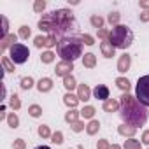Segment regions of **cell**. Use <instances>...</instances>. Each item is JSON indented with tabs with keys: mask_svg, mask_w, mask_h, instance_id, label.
Returning <instances> with one entry per match:
<instances>
[{
	"mask_svg": "<svg viewBox=\"0 0 149 149\" xmlns=\"http://www.w3.org/2000/svg\"><path fill=\"white\" fill-rule=\"evenodd\" d=\"M40 32H47L56 39L68 37V33L77 30V21L68 9H56L49 14H44L39 21Z\"/></svg>",
	"mask_w": 149,
	"mask_h": 149,
	"instance_id": "cell-1",
	"label": "cell"
},
{
	"mask_svg": "<svg viewBox=\"0 0 149 149\" xmlns=\"http://www.w3.org/2000/svg\"><path fill=\"white\" fill-rule=\"evenodd\" d=\"M119 116L125 125L130 126H144L147 121V107L142 105L135 97L130 93H123L119 100Z\"/></svg>",
	"mask_w": 149,
	"mask_h": 149,
	"instance_id": "cell-2",
	"label": "cell"
},
{
	"mask_svg": "<svg viewBox=\"0 0 149 149\" xmlns=\"http://www.w3.org/2000/svg\"><path fill=\"white\" fill-rule=\"evenodd\" d=\"M56 51L63 58V61H72L74 63V60L83 56V40L79 37H76V35L63 37V39L58 40Z\"/></svg>",
	"mask_w": 149,
	"mask_h": 149,
	"instance_id": "cell-3",
	"label": "cell"
},
{
	"mask_svg": "<svg viewBox=\"0 0 149 149\" xmlns=\"http://www.w3.org/2000/svg\"><path fill=\"white\" fill-rule=\"evenodd\" d=\"M109 42L116 49H126L133 42V32L126 25H118L109 32Z\"/></svg>",
	"mask_w": 149,
	"mask_h": 149,
	"instance_id": "cell-4",
	"label": "cell"
},
{
	"mask_svg": "<svg viewBox=\"0 0 149 149\" xmlns=\"http://www.w3.org/2000/svg\"><path fill=\"white\" fill-rule=\"evenodd\" d=\"M135 98H137L142 105L149 107V76L139 77L137 88H135Z\"/></svg>",
	"mask_w": 149,
	"mask_h": 149,
	"instance_id": "cell-5",
	"label": "cell"
},
{
	"mask_svg": "<svg viewBox=\"0 0 149 149\" xmlns=\"http://www.w3.org/2000/svg\"><path fill=\"white\" fill-rule=\"evenodd\" d=\"M9 53H11L13 63H25V61L28 60V56H30L28 47H26L25 44H19V42H16V44L9 49Z\"/></svg>",
	"mask_w": 149,
	"mask_h": 149,
	"instance_id": "cell-6",
	"label": "cell"
},
{
	"mask_svg": "<svg viewBox=\"0 0 149 149\" xmlns=\"http://www.w3.org/2000/svg\"><path fill=\"white\" fill-rule=\"evenodd\" d=\"M33 42H35V47H53L54 44H58V40H56L54 35H47V37L39 35V37H35Z\"/></svg>",
	"mask_w": 149,
	"mask_h": 149,
	"instance_id": "cell-7",
	"label": "cell"
},
{
	"mask_svg": "<svg viewBox=\"0 0 149 149\" xmlns=\"http://www.w3.org/2000/svg\"><path fill=\"white\" fill-rule=\"evenodd\" d=\"M74 70V63L72 61H60L58 65H56V68H54V72H56V76H61V77H67V76H70V72Z\"/></svg>",
	"mask_w": 149,
	"mask_h": 149,
	"instance_id": "cell-8",
	"label": "cell"
},
{
	"mask_svg": "<svg viewBox=\"0 0 149 149\" xmlns=\"http://www.w3.org/2000/svg\"><path fill=\"white\" fill-rule=\"evenodd\" d=\"M93 97L97 98V100H109V88L105 86V84H98L95 90H93Z\"/></svg>",
	"mask_w": 149,
	"mask_h": 149,
	"instance_id": "cell-9",
	"label": "cell"
},
{
	"mask_svg": "<svg viewBox=\"0 0 149 149\" xmlns=\"http://www.w3.org/2000/svg\"><path fill=\"white\" fill-rule=\"evenodd\" d=\"M130 63H132V56H130L128 53L121 54V56H119V61H118V70H119L121 74H125V72L130 68Z\"/></svg>",
	"mask_w": 149,
	"mask_h": 149,
	"instance_id": "cell-10",
	"label": "cell"
},
{
	"mask_svg": "<svg viewBox=\"0 0 149 149\" xmlns=\"http://www.w3.org/2000/svg\"><path fill=\"white\" fill-rule=\"evenodd\" d=\"M91 97V90L88 88V84H79L77 86V98L81 102H88Z\"/></svg>",
	"mask_w": 149,
	"mask_h": 149,
	"instance_id": "cell-11",
	"label": "cell"
},
{
	"mask_svg": "<svg viewBox=\"0 0 149 149\" xmlns=\"http://www.w3.org/2000/svg\"><path fill=\"white\" fill-rule=\"evenodd\" d=\"M100 49H102V54H104L105 58H112L114 53H116V47H114L109 40H104V42L100 44Z\"/></svg>",
	"mask_w": 149,
	"mask_h": 149,
	"instance_id": "cell-12",
	"label": "cell"
},
{
	"mask_svg": "<svg viewBox=\"0 0 149 149\" xmlns=\"http://www.w3.org/2000/svg\"><path fill=\"white\" fill-rule=\"evenodd\" d=\"M16 39H18V37H16L14 33H9L6 39H2V40H0V49H2V51H6L7 47L11 49V47L16 44Z\"/></svg>",
	"mask_w": 149,
	"mask_h": 149,
	"instance_id": "cell-13",
	"label": "cell"
},
{
	"mask_svg": "<svg viewBox=\"0 0 149 149\" xmlns=\"http://www.w3.org/2000/svg\"><path fill=\"white\" fill-rule=\"evenodd\" d=\"M51 88H53V81H51L49 77H44V79H40V81L37 83V90H39L40 93L51 91Z\"/></svg>",
	"mask_w": 149,
	"mask_h": 149,
	"instance_id": "cell-14",
	"label": "cell"
},
{
	"mask_svg": "<svg viewBox=\"0 0 149 149\" xmlns=\"http://www.w3.org/2000/svg\"><path fill=\"white\" fill-rule=\"evenodd\" d=\"M83 65H84L86 68H93V67L97 65V56H95L93 53H86V54L83 56Z\"/></svg>",
	"mask_w": 149,
	"mask_h": 149,
	"instance_id": "cell-15",
	"label": "cell"
},
{
	"mask_svg": "<svg viewBox=\"0 0 149 149\" xmlns=\"http://www.w3.org/2000/svg\"><path fill=\"white\" fill-rule=\"evenodd\" d=\"M118 109H119V102H118V100L109 98V100L104 102V111H105V112H116Z\"/></svg>",
	"mask_w": 149,
	"mask_h": 149,
	"instance_id": "cell-16",
	"label": "cell"
},
{
	"mask_svg": "<svg viewBox=\"0 0 149 149\" xmlns=\"http://www.w3.org/2000/svg\"><path fill=\"white\" fill-rule=\"evenodd\" d=\"M118 132H119L121 135H125V137H133L135 132H137V128H135V126H130V125H121V126L118 128Z\"/></svg>",
	"mask_w": 149,
	"mask_h": 149,
	"instance_id": "cell-17",
	"label": "cell"
},
{
	"mask_svg": "<svg viewBox=\"0 0 149 149\" xmlns=\"http://www.w3.org/2000/svg\"><path fill=\"white\" fill-rule=\"evenodd\" d=\"M79 116H81V111H76V109H72V111H68V112L65 114V121L72 125V123H76V121H79V119H77Z\"/></svg>",
	"mask_w": 149,
	"mask_h": 149,
	"instance_id": "cell-18",
	"label": "cell"
},
{
	"mask_svg": "<svg viewBox=\"0 0 149 149\" xmlns=\"http://www.w3.org/2000/svg\"><path fill=\"white\" fill-rule=\"evenodd\" d=\"M63 102H65V105H68V107H76L77 104H79V98L76 97V95H72V93H67L65 97H63Z\"/></svg>",
	"mask_w": 149,
	"mask_h": 149,
	"instance_id": "cell-19",
	"label": "cell"
},
{
	"mask_svg": "<svg viewBox=\"0 0 149 149\" xmlns=\"http://www.w3.org/2000/svg\"><path fill=\"white\" fill-rule=\"evenodd\" d=\"M63 86L68 90V93L74 90V88H77V84H76V79H74V76L70 74V76H67V77H63Z\"/></svg>",
	"mask_w": 149,
	"mask_h": 149,
	"instance_id": "cell-20",
	"label": "cell"
},
{
	"mask_svg": "<svg viewBox=\"0 0 149 149\" xmlns=\"http://www.w3.org/2000/svg\"><path fill=\"white\" fill-rule=\"evenodd\" d=\"M116 84H118L119 90H123L125 93H128V90H130V81H128L126 77H118V79H116Z\"/></svg>",
	"mask_w": 149,
	"mask_h": 149,
	"instance_id": "cell-21",
	"label": "cell"
},
{
	"mask_svg": "<svg viewBox=\"0 0 149 149\" xmlns=\"http://www.w3.org/2000/svg\"><path fill=\"white\" fill-rule=\"evenodd\" d=\"M98 130H100V123H98L97 119H91V121H90V125L86 126V132H88L90 135H95Z\"/></svg>",
	"mask_w": 149,
	"mask_h": 149,
	"instance_id": "cell-22",
	"label": "cell"
},
{
	"mask_svg": "<svg viewBox=\"0 0 149 149\" xmlns=\"http://www.w3.org/2000/svg\"><path fill=\"white\" fill-rule=\"evenodd\" d=\"M90 21H91V25H93L97 30H102V28H104V18H102V16H97V14H93Z\"/></svg>",
	"mask_w": 149,
	"mask_h": 149,
	"instance_id": "cell-23",
	"label": "cell"
},
{
	"mask_svg": "<svg viewBox=\"0 0 149 149\" xmlns=\"http://www.w3.org/2000/svg\"><path fill=\"white\" fill-rule=\"evenodd\" d=\"M2 67H4V72H14V63H13V60L7 58V56L2 58Z\"/></svg>",
	"mask_w": 149,
	"mask_h": 149,
	"instance_id": "cell-24",
	"label": "cell"
},
{
	"mask_svg": "<svg viewBox=\"0 0 149 149\" xmlns=\"http://www.w3.org/2000/svg\"><path fill=\"white\" fill-rule=\"evenodd\" d=\"M7 123H9L11 128H18V125H19V118L16 116V112H9V114H7Z\"/></svg>",
	"mask_w": 149,
	"mask_h": 149,
	"instance_id": "cell-25",
	"label": "cell"
},
{
	"mask_svg": "<svg viewBox=\"0 0 149 149\" xmlns=\"http://www.w3.org/2000/svg\"><path fill=\"white\" fill-rule=\"evenodd\" d=\"M81 116H83L84 119H91V118L95 116V107H91V105H86V107L81 111Z\"/></svg>",
	"mask_w": 149,
	"mask_h": 149,
	"instance_id": "cell-26",
	"label": "cell"
},
{
	"mask_svg": "<svg viewBox=\"0 0 149 149\" xmlns=\"http://www.w3.org/2000/svg\"><path fill=\"white\" fill-rule=\"evenodd\" d=\"M28 114H30L32 118H39V116L42 114V107H40V105H30V107H28Z\"/></svg>",
	"mask_w": 149,
	"mask_h": 149,
	"instance_id": "cell-27",
	"label": "cell"
},
{
	"mask_svg": "<svg viewBox=\"0 0 149 149\" xmlns=\"http://www.w3.org/2000/svg\"><path fill=\"white\" fill-rule=\"evenodd\" d=\"M125 149H140V142L135 140V139L125 140Z\"/></svg>",
	"mask_w": 149,
	"mask_h": 149,
	"instance_id": "cell-28",
	"label": "cell"
},
{
	"mask_svg": "<svg viewBox=\"0 0 149 149\" xmlns=\"http://www.w3.org/2000/svg\"><path fill=\"white\" fill-rule=\"evenodd\" d=\"M37 132H39V135H40L42 139H47V137H51V135H53V133L49 132V126H46V125H40Z\"/></svg>",
	"mask_w": 149,
	"mask_h": 149,
	"instance_id": "cell-29",
	"label": "cell"
},
{
	"mask_svg": "<svg viewBox=\"0 0 149 149\" xmlns=\"http://www.w3.org/2000/svg\"><path fill=\"white\" fill-rule=\"evenodd\" d=\"M9 35V21L6 16H2V39H6Z\"/></svg>",
	"mask_w": 149,
	"mask_h": 149,
	"instance_id": "cell-30",
	"label": "cell"
},
{
	"mask_svg": "<svg viewBox=\"0 0 149 149\" xmlns=\"http://www.w3.org/2000/svg\"><path fill=\"white\" fill-rule=\"evenodd\" d=\"M40 60H42V63H51L54 60V53L53 51H46V53H42Z\"/></svg>",
	"mask_w": 149,
	"mask_h": 149,
	"instance_id": "cell-31",
	"label": "cell"
},
{
	"mask_svg": "<svg viewBox=\"0 0 149 149\" xmlns=\"http://www.w3.org/2000/svg\"><path fill=\"white\" fill-rule=\"evenodd\" d=\"M19 84H21V88H23V90H30V88L33 86V79H32L30 76H28V77H23Z\"/></svg>",
	"mask_w": 149,
	"mask_h": 149,
	"instance_id": "cell-32",
	"label": "cell"
},
{
	"mask_svg": "<svg viewBox=\"0 0 149 149\" xmlns=\"http://www.w3.org/2000/svg\"><path fill=\"white\" fill-rule=\"evenodd\" d=\"M9 104H11V107H13L14 111H18V109L21 107V102H19V97H18V95H13V97L9 98Z\"/></svg>",
	"mask_w": 149,
	"mask_h": 149,
	"instance_id": "cell-33",
	"label": "cell"
},
{
	"mask_svg": "<svg viewBox=\"0 0 149 149\" xmlns=\"http://www.w3.org/2000/svg\"><path fill=\"white\" fill-rule=\"evenodd\" d=\"M107 21H109L111 25L118 26V23H119V13H111V14L107 16Z\"/></svg>",
	"mask_w": 149,
	"mask_h": 149,
	"instance_id": "cell-34",
	"label": "cell"
},
{
	"mask_svg": "<svg viewBox=\"0 0 149 149\" xmlns=\"http://www.w3.org/2000/svg\"><path fill=\"white\" fill-rule=\"evenodd\" d=\"M81 40H83V44H86V46H93V44H95V39H93L91 35H88V33H83V35H81Z\"/></svg>",
	"mask_w": 149,
	"mask_h": 149,
	"instance_id": "cell-35",
	"label": "cell"
},
{
	"mask_svg": "<svg viewBox=\"0 0 149 149\" xmlns=\"http://www.w3.org/2000/svg\"><path fill=\"white\" fill-rule=\"evenodd\" d=\"M51 140H53V144H61L63 142V133L61 132H54L51 135Z\"/></svg>",
	"mask_w": 149,
	"mask_h": 149,
	"instance_id": "cell-36",
	"label": "cell"
},
{
	"mask_svg": "<svg viewBox=\"0 0 149 149\" xmlns=\"http://www.w3.org/2000/svg\"><path fill=\"white\" fill-rule=\"evenodd\" d=\"M46 9V2H44V0H37V2L33 4V11L35 13H42Z\"/></svg>",
	"mask_w": 149,
	"mask_h": 149,
	"instance_id": "cell-37",
	"label": "cell"
},
{
	"mask_svg": "<svg viewBox=\"0 0 149 149\" xmlns=\"http://www.w3.org/2000/svg\"><path fill=\"white\" fill-rule=\"evenodd\" d=\"M70 128H72L74 132H83V130H84V123H83V121H76V123L70 125Z\"/></svg>",
	"mask_w": 149,
	"mask_h": 149,
	"instance_id": "cell-38",
	"label": "cell"
},
{
	"mask_svg": "<svg viewBox=\"0 0 149 149\" xmlns=\"http://www.w3.org/2000/svg\"><path fill=\"white\" fill-rule=\"evenodd\" d=\"M30 33H32V32H30L28 26H21V28H19V37H21V39H28Z\"/></svg>",
	"mask_w": 149,
	"mask_h": 149,
	"instance_id": "cell-39",
	"label": "cell"
},
{
	"mask_svg": "<svg viewBox=\"0 0 149 149\" xmlns=\"http://www.w3.org/2000/svg\"><path fill=\"white\" fill-rule=\"evenodd\" d=\"M13 147H14V149H25V147H26V144H25V140H23V139H16V140H14V144H13Z\"/></svg>",
	"mask_w": 149,
	"mask_h": 149,
	"instance_id": "cell-40",
	"label": "cell"
},
{
	"mask_svg": "<svg viewBox=\"0 0 149 149\" xmlns=\"http://www.w3.org/2000/svg\"><path fill=\"white\" fill-rule=\"evenodd\" d=\"M97 149H109V142H107L105 139L98 140V142H97Z\"/></svg>",
	"mask_w": 149,
	"mask_h": 149,
	"instance_id": "cell-41",
	"label": "cell"
},
{
	"mask_svg": "<svg viewBox=\"0 0 149 149\" xmlns=\"http://www.w3.org/2000/svg\"><path fill=\"white\" fill-rule=\"evenodd\" d=\"M98 37H100L102 40H109V32H107L105 28H102V30H98Z\"/></svg>",
	"mask_w": 149,
	"mask_h": 149,
	"instance_id": "cell-42",
	"label": "cell"
},
{
	"mask_svg": "<svg viewBox=\"0 0 149 149\" xmlns=\"http://www.w3.org/2000/svg\"><path fill=\"white\" fill-rule=\"evenodd\" d=\"M140 21H144V23H147V21H149V11L140 13Z\"/></svg>",
	"mask_w": 149,
	"mask_h": 149,
	"instance_id": "cell-43",
	"label": "cell"
},
{
	"mask_svg": "<svg viewBox=\"0 0 149 149\" xmlns=\"http://www.w3.org/2000/svg\"><path fill=\"white\" fill-rule=\"evenodd\" d=\"M142 142H144V144H149V130L144 132V135H142Z\"/></svg>",
	"mask_w": 149,
	"mask_h": 149,
	"instance_id": "cell-44",
	"label": "cell"
},
{
	"mask_svg": "<svg viewBox=\"0 0 149 149\" xmlns=\"http://www.w3.org/2000/svg\"><path fill=\"white\" fill-rule=\"evenodd\" d=\"M140 7L142 9H149V0H140Z\"/></svg>",
	"mask_w": 149,
	"mask_h": 149,
	"instance_id": "cell-45",
	"label": "cell"
},
{
	"mask_svg": "<svg viewBox=\"0 0 149 149\" xmlns=\"http://www.w3.org/2000/svg\"><path fill=\"white\" fill-rule=\"evenodd\" d=\"M35 149H51V147H49V146H37Z\"/></svg>",
	"mask_w": 149,
	"mask_h": 149,
	"instance_id": "cell-46",
	"label": "cell"
},
{
	"mask_svg": "<svg viewBox=\"0 0 149 149\" xmlns=\"http://www.w3.org/2000/svg\"><path fill=\"white\" fill-rule=\"evenodd\" d=\"M109 149H121L119 146H116V144H112V146H109Z\"/></svg>",
	"mask_w": 149,
	"mask_h": 149,
	"instance_id": "cell-47",
	"label": "cell"
},
{
	"mask_svg": "<svg viewBox=\"0 0 149 149\" xmlns=\"http://www.w3.org/2000/svg\"><path fill=\"white\" fill-rule=\"evenodd\" d=\"M76 149H84V146H77V147H76Z\"/></svg>",
	"mask_w": 149,
	"mask_h": 149,
	"instance_id": "cell-48",
	"label": "cell"
}]
</instances>
